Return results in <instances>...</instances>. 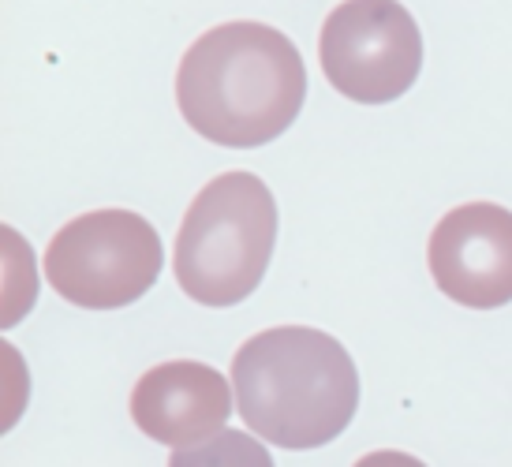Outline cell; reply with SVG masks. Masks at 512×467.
<instances>
[{"label": "cell", "instance_id": "cell-8", "mask_svg": "<svg viewBox=\"0 0 512 467\" xmlns=\"http://www.w3.org/2000/svg\"><path fill=\"white\" fill-rule=\"evenodd\" d=\"M169 467H273V456L251 434L221 430V434L199 441V445L176 449Z\"/></svg>", "mask_w": 512, "mask_h": 467}, {"label": "cell", "instance_id": "cell-4", "mask_svg": "<svg viewBox=\"0 0 512 467\" xmlns=\"http://www.w3.org/2000/svg\"><path fill=\"white\" fill-rule=\"evenodd\" d=\"M161 258L150 221L131 210H98L53 236L45 247V277L75 307L116 311L154 288Z\"/></svg>", "mask_w": 512, "mask_h": 467}, {"label": "cell", "instance_id": "cell-1", "mask_svg": "<svg viewBox=\"0 0 512 467\" xmlns=\"http://www.w3.org/2000/svg\"><path fill=\"white\" fill-rule=\"evenodd\" d=\"M307 98L299 49L266 23H221L191 45L176 71L180 113L202 139L251 150L296 124Z\"/></svg>", "mask_w": 512, "mask_h": 467}, {"label": "cell", "instance_id": "cell-5", "mask_svg": "<svg viewBox=\"0 0 512 467\" xmlns=\"http://www.w3.org/2000/svg\"><path fill=\"white\" fill-rule=\"evenodd\" d=\"M318 57L337 94L359 105H385L419 79L423 34L397 0H344L322 27Z\"/></svg>", "mask_w": 512, "mask_h": 467}, {"label": "cell", "instance_id": "cell-9", "mask_svg": "<svg viewBox=\"0 0 512 467\" xmlns=\"http://www.w3.org/2000/svg\"><path fill=\"white\" fill-rule=\"evenodd\" d=\"M356 467H427L423 460H415L408 453H393V449H382V453H367Z\"/></svg>", "mask_w": 512, "mask_h": 467}, {"label": "cell", "instance_id": "cell-6", "mask_svg": "<svg viewBox=\"0 0 512 467\" xmlns=\"http://www.w3.org/2000/svg\"><path fill=\"white\" fill-rule=\"evenodd\" d=\"M430 277L445 296L494 311L512 303V213L494 202H468L445 213L430 236Z\"/></svg>", "mask_w": 512, "mask_h": 467}, {"label": "cell", "instance_id": "cell-7", "mask_svg": "<svg viewBox=\"0 0 512 467\" xmlns=\"http://www.w3.org/2000/svg\"><path fill=\"white\" fill-rule=\"evenodd\" d=\"M232 415V389L206 363L176 359L146 370L131 393V419L146 438L187 449L221 434Z\"/></svg>", "mask_w": 512, "mask_h": 467}, {"label": "cell", "instance_id": "cell-3", "mask_svg": "<svg viewBox=\"0 0 512 467\" xmlns=\"http://www.w3.org/2000/svg\"><path fill=\"white\" fill-rule=\"evenodd\" d=\"M277 243V202L251 172L202 187L176 236V281L202 307L243 303L262 281Z\"/></svg>", "mask_w": 512, "mask_h": 467}, {"label": "cell", "instance_id": "cell-2", "mask_svg": "<svg viewBox=\"0 0 512 467\" xmlns=\"http://www.w3.org/2000/svg\"><path fill=\"white\" fill-rule=\"evenodd\" d=\"M232 393L247 430L281 449H318L344 434L359 408V374L341 340L322 329L281 326L232 359Z\"/></svg>", "mask_w": 512, "mask_h": 467}]
</instances>
